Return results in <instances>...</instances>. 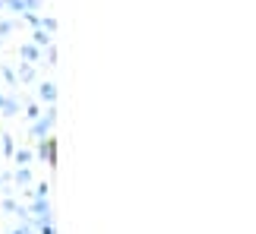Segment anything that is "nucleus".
Listing matches in <instances>:
<instances>
[{"label":"nucleus","instance_id":"1","mask_svg":"<svg viewBox=\"0 0 256 234\" xmlns=\"http://www.w3.org/2000/svg\"><path fill=\"white\" fill-rule=\"evenodd\" d=\"M0 111H4V114H13L16 111V102L13 98H0Z\"/></svg>","mask_w":256,"mask_h":234},{"label":"nucleus","instance_id":"2","mask_svg":"<svg viewBox=\"0 0 256 234\" xmlns=\"http://www.w3.org/2000/svg\"><path fill=\"white\" fill-rule=\"evenodd\" d=\"M42 155H44V158H51V162H54V142H44V146H42Z\"/></svg>","mask_w":256,"mask_h":234},{"label":"nucleus","instance_id":"3","mask_svg":"<svg viewBox=\"0 0 256 234\" xmlns=\"http://www.w3.org/2000/svg\"><path fill=\"white\" fill-rule=\"evenodd\" d=\"M42 95H44L48 102H51V98H54V86H42Z\"/></svg>","mask_w":256,"mask_h":234}]
</instances>
